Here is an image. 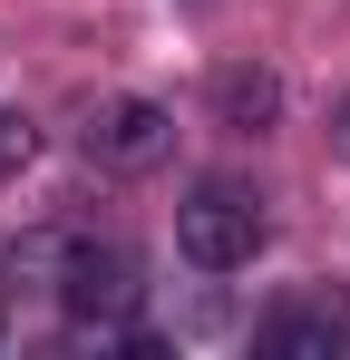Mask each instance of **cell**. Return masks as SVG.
I'll return each mask as SVG.
<instances>
[{
	"instance_id": "obj_7",
	"label": "cell",
	"mask_w": 350,
	"mask_h": 360,
	"mask_svg": "<svg viewBox=\"0 0 350 360\" xmlns=\"http://www.w3.org/2000/svg\"><path fill=\"white\" fill-rule=\"evenodd\" d=\"M341 136H350V108H341Z\"/></svg>"
},
{
	"instance_id": "obj_4",
	"label": "cell",
	"mask_w": 350,
	"mask_h": 360,
	"mask_svg": "<svg viewBox=\"0 0 350 360\" xmlns=\"http://www.w3.org/2000/svg\"><path fill=\"white\" fill-rule=\"evenodd\" d=\"M175 146V117L156 98H108L98 117H88V156L108 166V176H146V166H166Z\"/></svg>"
},
{
	"instance_id": "obj_1",
	"label": "cell",
	"mask_w": 350,
	"mask_h": 360,
	"mask_svg": "<svg viewBox=\"0 0 350 360\" xmlns=\"http://www.w3.org/2000/svg\"><path fill=\"white\" fill-rule=\"evenodd\" d=\"M10 273L49 283L58 311H68V321H88V331H127V311L146 302V283H136V253H127V243H98V234L20 243V253H10Z\"/></svg>"
},
{
	"instance_id": "obj_6",
	"label": "cell",
	"mask_w": 350,
	"mask_h": 360,
	"mask_svg": "<svg viewBox=\"0 0 350 360\" xmlns=\"http://www.w3.org/2000/svg\"><path fill=\"white\" fill-rule=\"evenodd\" d=\"M30 156H39V127H30V117H10V108H0V185L20 176Z\"/></svg>"
},
{
	"instance_id": "obj_5",
	"label": "cell",
	"mask_w": 350,
	"mask_h": 360,
	"mask_svg": "<svg viewBox=\"0 0 350 360\" xmlns=\"http://www.w3.org/2000/svg\"><path fill=\"white\" fill-rule=\"evenodd\" d=\"M214 108H224V127H263L283 108V88H273V68H224L214 78Z\"/></svg>"
},
{
	"instance_id": "obj_2",
	"label": "cell",
	"mask_w": 350,
	"mask_h": 360,
	"mask_svg": "<svg viewBox=\"0 0 350 360\" xmlns=\"http://www.w3.org/2000/svg\"><path fill=\"white\" fill-rule=\"evenodd\" d=\"M263 234H273V214H263V195L243 176H195L185 205H175V253L195 273H243L263 253Z\"/></svg>"
},
{
	"instance_id": "obj_3",
	"label": "cell",
	"mask_w": 350,
	"mask_h": 360,
	"mask_svg": "<svg viewBox=\"0 0 350 360\" xmlns=\"http://www.w3.org/2000/svg\"><path fill=\"white\" fill-rule=\"evenodd\" d=\"M253 351H273V360H331V351H350V302L341 292H283L263 321H253Z\"/></svg>"
}]
</instances>
